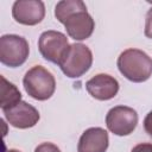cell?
I'll return each mask as SVG.
<instances>
[{
	"label": "cell",
	"instance_id": "cell-4",
	"mask_svg": "<svg viewBox=\"0 0 152 152\" xmlns=\"http://www.w3.org/2000/svg\"><path fill=\"white\" fill-rule=\"evenodd\" d=\"M93 64V53L90 49L82 43L70 44L59 62L63 74L70 78L83 76Z\"/></svg>",
	"mask_w": 152,
	"mask_h": 152
},
{
	"label": "cell",
	"instance_id": "cell-7",
	"mask_svg": "<svg viewBox=\"0 0 152 152\" xmlns=\"http://www.w3.org/2000/svg\"><path fill=\"white\" fill-rule=\"evenodd\" d=\"M69 48L68 38L59 31L49 30L40 34L38 39V49L44 59L59 64L62 57Z\"/></svg>",
	"mask_w": 152,
	"mask_h": 152
},
{
	"label": "cell",
	"instance_id": "cell-10",
	"mask_svg": "<svg viewBox=\"0 0 152 152\" xmlns=\"http://www.w3.org/2000/svg\"><path fill=\"white\" fill-rule=\"evenodd\" d=\"M87 91L96 100L107 101L119 91V82L108 74H97L86 83Z\"/></svg>",
	"mask_w": 152,
	"mask_h": 152
},
{
	"label": "cell",
	"instance_id": "cell-1",
	"mask_svg": "<svg viewBox=\"0 0 152 152\" xmlns=\"http://www.w3.org/2000/svg\"><path fill=\"white\" fill-rule=\"evenodd\" d=\"M55 17L62 23L69 37L84 40L93 34L95 23L81 0H63L55 7Z\"/></svg>",
	"mask_w": 152,
	"mask_h": 152
},
{
	"label": "cell",
	"instance_id": "cell-6",
	"mask_svg": "<svg viewBox=\"0 0 152 152\" xmlns=\"http://www.w3.org/2000/svg\"><path fill=\"white\" fill-rule=\"evenodd\" d=\"M138 124L137 112L127 106H116L108 110L106 115L107 128L115 135L124 137L131 134Z\"/></svg>",
	"mask_w": 152,
	"mask_h": 152
},
{
	"label": "cell",
	"instance_id": "cell-14",
	"mask_svg": "<svg viewBox=\"0 0 152 152\" xmlns=\"http://www.w3.org/2000/svg\"><path fill=\"white\" fill-rule=\"evenodd\" d=\"M145 36L147 38H152V8H150L146 13L145 20Z\"/></svg>",
	"mask_w": 152,
	"mask_h": 152
},
{
	"label": "cell",
	"instance_id": "cell-15",
	"mask_svg": "<svg viewBox=\"0 0 152 152\" xmlns=\"http://www.w3.org/2000/svg\"><path fill=\"white\" fill-rule=\"evenodd\" d=\"M144 128H145V132L150 137H152V110L144 119Z\"/></svg>",
	"mask_w": 152,
	"mask_h": 152
},
{
	"label": "cell",
	"instance_id": "cell-9",
	"mask_svg": "<svg viewBox=\"0 0 152 152\" xmlns=\"http://www.w3.org/2000/svg\"><path fill=\"white\" fill-rule=\"evenodd\" d=\"M5 119L15 128L26 129L33 127L39 121V112L25 101H20L15 106L2 110Z\"/></svg>",
	"mask_w": 152,
	"mask_h": 152
},
{
	"label": "cell",
	"instance_id": "cell-11",
	"mask_svg": "<svg viewBox=\"0 0 152 152\" xmlns=\"http://www.w3.org/2000/svg\"><path fill=\"white\" fill-rule=\"evenodd\" d=\"M109 145V137L106 129L101 127H90L86 129L77 145L78 152H106Z\"/></svg>",
	"mask_w": 152,
	"mask_h": 152
},
{
	"label": "cell",
	"instance_id": "cell-16",
	"mask_svg": "<svg viewBox=\"0 0 152 152\" xmlns=\"http://www.w3.org/2000/svg\"><path fill=\"white\" fill-rule=\"evenodd\" d=\"M131 152H152V144L148 142H142L135 145Z\"/></svg>",
	"mask_w": 152,
	"mask_h": 152
},
{
	"label": "cell",
	"instance_id": "cell-2",
	"mask_svg": "<svg viewBox=\"0 0 152 152\" xmlns=\"http://www.w3.org/2000/svg\"><path fill=\"white\" fill-rule=\"evenodd\" d=\"M119 71L129 81L140 83L152 75V61L148 55L139 49H127L118 58Z\"/></svg>",
	"mask_w": 152,
	"mask_h": 152
},
{
	"label": "cell",
	"instance_id": "cell-17",
	"mask_svg": "<svg viewBox=\"0 0 152 152\" xmlns=\"http://www.w3.org/2000/svg\"><path fill=\"white\" fill-rule=\"evenodd\" d=\"M5 152H20L19 150H15V148H11V150H6Z\"/></svg>",
	"mask_w": 152,
	"mask_h": 152
},
{
	"label": "cell",
	"instance_id": "cell-12",
	"mask_svg": "<svg viewBox=\"0 0 152 152\" xmlns=\"http://www.w3.org/2000/svg\"><path fill=\"white\" fill-rule=\"evenodd\" d=\"M0 78H1L0 107L2 110H5V109H8V108L15 106L17 103H19L21 101V94H20L19 89L13 83L7 81L4 76H1Z\"/></svg>",
	"mask_w": 152,
	"mask_h": 152
},
{
	"label": "cell",
	"instance_id": "cell-5",
	"mask_svg": "<svg viewBox=\"0 0 152 152\" xmlns=\"http://www.w3.org/2000/svg\"><path fill=\"white\" fill-rule=\"evenodd\" d=\"M30 52L27 40L18 34H4L0 38V62L10 68L23 65Z\"/></svg>",
	"mask_w": 152,
	"mask_h": 152
},
{
	"label": "cell",
	"instance_id": "cell-3",
	"mask_svg": "<svg viewBox=\"0 0 152 152\" xmlns=\"http://www.w3.org/2000/svg\"><path fill=\"white\" fill-rule=\"evenodd\" d=\"M23 84L25 91L38 101L50 99L56 90L53 75L42 65H34L27 70L23 78Z\"/></svg>",
	"mask_w": 152,
	"mask_h": 152
},
{
	"label": "cell",
	"instance_id": "cell-13",
	"mask_svg": "<svg viewBox=\"0 0 152 152\" xmlns=\"http://www.w3.org/2000/svg\"><path fill=\"white\" fill-rule=\"evenodd\" d=\"M34 152H61V150L52 142H43L36 147Z\"/></svg>",
	"mask_w": 152,
	"mask_h": 152
},
{
	"label": "cell",
	"instance_id": "cell-8",
	"mask_svg": "<svg viewBox=\"0 0 152 152\" xmlns=\"http://www.w3.org/2000/svg\"><path fill=\"white\" fill-rule=\"evenodd\" d=\"M12 15L19 24L33 26L45 17V6L40 0H18L12 6Z\"/></svg>",
	"mask_w": 152,
	"mask_h": 152
}]
</instances>
